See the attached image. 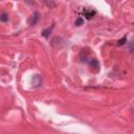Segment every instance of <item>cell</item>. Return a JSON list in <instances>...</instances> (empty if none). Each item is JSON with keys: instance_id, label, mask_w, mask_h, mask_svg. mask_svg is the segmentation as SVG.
<instances>
[{"instance_id": "cell-6", "label": "cell", "mask_w": 134, "mask_h": 134, "mask_svg": "<svg viewBox=\"0 0 134 134\" xmlns=\"http://www.w3.org/2000/svg\"><path fill=\"white\" fill-rule=\"evenodd\" d=\"M0 21L1 22H7L9 21V15L7 13H2L1 15H0Z\"/></svg>"}, {"instance_id": "cell-2", "label": "cell", "mask_w": 134, "mask_h": 134, "mask_svg": "<svg viewBox=\"0 0 134 134\" xmlns=\"http://www.w3.org/2000/svg\"><path fill=\"white\" fill-rule=\"evenodd\" d=\"M38 20H39V13L38 12H35L32 15L31 19H29V25H36V23L38 22Z\"/></svg>"}, {"instance_id": "cell-8", "label": "cell", "mask_w": 134, "mask_h": 134, "mask_svg": "<svg viewBox=\"0 0 134 134\" xmlns=\"http://www.w3.org/2000/svg\"><path fill=\"white\" fill-rule=\"evenodd\" d=\"M83 23H84V19H82V18H78L77 21H76V25L77 26H81Z\"/></svg>"}, {"instance_id": "cell-7", "label": "cell", "mask_w": 134, "mask_h": 134, "mask_svg": "<svg viewBox=\"0 0 134 134\" xmlns=\"http://www.w3.org/2000/svg\"><path fill=\"white\" fill-rule=\"evenodd\" d=\"M126 42H127V37L125 36V37H123L121 39H119V40L117 41V44H118V45H124Z\"/></svg>"}, {"instance_id": "cell-4", "label": "cell", "mask_w": 134, "mask_h": 134, "mask_svg": "<svg viewBox=\"0 0 134 134\" xmlns=\"http://www.w3.org/2000/svg\"><path fill=\"white\" fill-rule=\"evenodd\" d=\"M52 29H53V25H51L50 27H47L46 29H44V31L42 32V36H43L44 38H48V37H49V35L51 34Z\"/></svg>"}, {"instance_id": "cell-3", "label": "cell", "mask_w": 134, "mask_h": 134, "mask_svg": "<svg viewBox=\"0 0 134 134\" xmlns=\"http://www.w3.org/2000/svg\"><path fill=\"white\" fill-rule=\"evenodd\" d=\"M41 84H42V79H41V77H40L39 75L34 76V78H33V85H34L35 87H39V86H41Z\"/></svg>"}, {"instance_id": "cell-1", "label": "cell", "mask_w": 134, "mask_h": 134, "mask_svg": "<svg viewBox=\"0 0 134 134\" xmlns=\"http://www.w3.org/2000/svg\"><path fill=\"white\" fill-rule=\"evenodd\" d=\"M90 66H91L92 71L99 72V70H100V63H99V61L96 59H92L90 61Z\"/></svg>"}, {"instance_id": "cell-5", "label": "cell", "mask_w": 134, "mask_h": 134, "mask_svg": "<svg viewBox=\"0 0 134 134\" xmlns=\"http://www.w3.org/2000/svg\"><path fill=\"white\" fill-rule=\"evenodd\" d=\"M94 15H95V12H94V11H88V10H85V11H84V16H85L87 19H91Z\"/></svg>"}]
</instances>
